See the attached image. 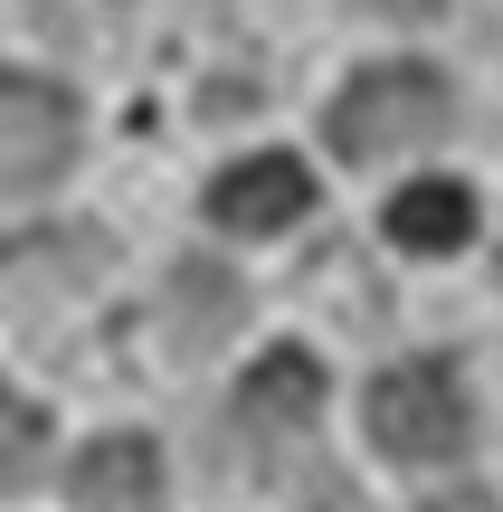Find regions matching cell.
I'll use <instances>...</instances> for the list:
<instances>
[{"instance_id": "obj_1", "label": "cell", "mask_w": 503, "mask_h": 512, "mask_svg": "<svg viewBox=\"0 0 503 512\" xmlns=\"http://www.w3.org/2000/svg\"><path fill=\"white\" fill-rule=\"evenodd\" d=\"M323 133H333L342 162H390V152H418V143L447 133V76L418 67V57L361 67L352 86L323 105Z\"/></svg>"}, {"instance_id": "obj_2", "label": "cell", "mask_w": 503, "mask_h": 512, "mask_svg": "<svg viewBox=\"0 0 503 512\" xmlns=\"http://www.w3.org/2000/svg\"><path fill=\"white\" fill-rule=\"evenodd\" d=\"M371 437L409 465H447L466 456V389L447 380L437 361H399L371 380Z\"/></svg>"}, {"instance_id": "obj_3", "label": "cell", "mask_w": 503, "mask_h": 512, "mask_svg": "<svg viewBox=\"0 0 503 512\" xmlns=\"http://www.w3.org/2000/svg\"><path fill=\"white\" fill-rule=\"evenodd\" d=\"M76 152V95L48 76H0V200L48 190Z\"/></svg>"}, {"instance_id": "obj_4", "label": "cell", "mask_w": 503, "mask_h": 512, "mask_svg": "<svg viewBox=\"0 0 503 512\" xmlns=\"http://www.w3.org/2000/svg\"><path fill=\"white\" fill-rule=\"evenodd\" d=\"M304 209H314V171H304L295 152H257V162H238V171L209 181V219L238 228V238H276V228H295Z\"/></svg>"}, {"instance_id": "obj_5", "label": "cell", "mask_w": 503, "mask_h": 512, "mask_svg": "<svg viewBox=\"0 0 503 512\" xmlns=\"http://www.w3.org/2000/svg\"><path fill=\"white\" fill-rule=\"evenodd\" d=\"M76 512H162V456L152 437H95L67 475Z\"/></svg>"}, {"instance_id": "obj_6", "label": "cell", "mask_w": 503, "mask_h": 512, "mask_svg": "<svg viewBox=\"0 0 503 512\" xmlns=\"http://www.w3.org/2000/svg\"><path fill=\"white\" fill-rule=\"evenodd\" d=\"M314 408H323L314 351H266V361L247 370V389H238V418L257 427V437H295V427H314Z\"/></svg>"}, {"instance_id": "obj_7", "label": "cell", "mask_w": 503, "mask_h": 512, "mask_svg": "<svg viewBox=\"0 0 503 512\" xmlns=\"http://www.w3.org/2000/svg\"><path fill=\"white\" fill-rule=\"evenodd\" d=\"M390 238L409 247V256H456L475 238V200H466V181H409L390 200Z\"/></svg>"}, {"instance_id": "obj_8", "label": "cell", "mask_w": 503, "mask_h": 512, "mask_svg": "<svg viewBox=\"0 0 503 512\" xmlns=\"http://www.w3.org/2000/svg\"><path fill=\"white\" fill-rule=\"evenodd\" d=\"M38 456H48V418H38V408L0 380V494L38 484Z\"/></svg>"}, {"instance_id": "obj_9", "label": "cell", "mask_w": 503, "mask_h": 512, "mask_svg": "<svg viewBox=\"0 0 503 512\" xmlns=\"http://www.w3.org/2000/svg\"><path fill=\"white\" fill-rule=\"evenodd\" d=\"M181 304H190V323H200V342H209V332H228V313H238V285H228L219 266H181Z\"/></svg>"}, {"instance_id": "obj_10", "label": "cell", "mask_w": 503, "mask_h": 512, "mask_svg": "<svg viewBox=\"0 0 503 512\" xmlns=\"http://www.w3.org/2000/svg\"><path fill=\"white\" fill-rule=\"evenodd\" d=\"M371 10H390V19H418V10H428V0H371Z\"/></svg>"}]
</instances>
